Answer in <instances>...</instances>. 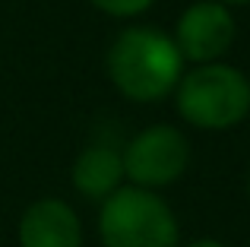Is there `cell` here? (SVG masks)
<instances>
[{
    "label": "cell",
    "instance_id": "277c9868",
    "mask_svg": "<svg viewBox=\"0 0 250 247\" xmlns=\"http://www.w3.org/2000/svg\"><path fill=\"white\" fill-rule=\"evenodd\" d=\"M187 159L190 146L184 133L168 127V124H159V127H149L140 136H133V143L127 146V155H124V174L136 187H146V190L165 187L184 174Z\"/></svg>",
    "mask_w": 250,
    "mask_h": 247
},
{
    "label": "cell",
    "instance_id": "8fae6325",
    "mask_svg": "<svg viewBox=\"0 0 250 247\" xmlns=\"http://www.w3.org/2000/svg\"><path fill=\"white\" fill-rule=\"evenodd\" d=\"M247 187H250V184H247Z\"/></svg>",
    "mask_w": 250,
    "mask_h": 247
},
{
    "label": "cell",
    "instance_id": "9c48e42d",
    "mask_svg": "<svg viewBox=\"0 0 250 247\" xmlns=\"http://www.w3.org/2000/svg\"><path fill=\"white\" fill-rule=\"evenodd\" d=\"M187 247H225V244L212 241V238H203V241H193V244H187Z\"/></svg>",
    "mask_w": 250,
    "mask_h": 247
},
{
    "label": "cell",
    "instance_id": "30bf717a",
    "mask_svg": "<svg viewBox=\"0 0 250 247\" xmlns=\"http://www.w3.org/2000/svg\"><path fill=\"white\" fill-rule=\"evenodd\" d=\"M219 3H225V6H228V3H250V0H219Z\"/></svg>",
    "mask_w": 250,
    "mask_h": 247
},
{
    "label": "cell",
    "instance_id": "52a82bcc",
    "mask_svg": "<svg viewBox=\"0 0 250 247\" xmlns=\"http://www.w3.org/2000/svg\"><path fill=\"white\" fill-rule=\"evenodd\" d=\"M124 178V159L108 146H89L73 162V184L83 197L104 200L117 190Z\"/></svg>",
    "mask_w": 250,
    "mask_h": 247
},
{
    "label": "cell",
    "instance_id": "7a4b0ae2",
    "mask_svg": "<svg viewBox=\"0 0 250 247\" xmlns=\"http://www.w3.org/2000/svg\"><path fill=\"white\" fill-rule=\"evenodd\" d=\"M177 111L200 130H228L250 111V82L238 67L203 63L177 82Z\"/></svg>",
    "mask_w": 250,
    "mask_h": 247
},
{
    "label": "cell",
    "instance_id": "6da1fadb",
    "mask_svg": "<svg viewBox=\"0 0 250 247\" xmlns=\"http://www.w3.org/2000/svg\"><path fill=\"white\" fill-rule=\"evenodd\" d=\"M181 51L174 38L146 25L124 29L108 51L111 82L133 102H162L181 82Z\"/></svg>",
    "mask_w": 250,
    "mask_h": 247
},
{
    "label": "cell",
    "instance_id": "5b68a950",
    "mask_svg": "<svg viewBox=\"0 0 250 247\" xmlns=\"http://www.w3.org/2000/svg\"><path fill=\"white\" fill-rule=\"evenodd\" d=\"M234 41V19L225 3L203 0L184 10L177 19V51L184 61L193 63H215Z\"/></svg>",
    "mask_w": 250,
    "mask_h": 247
},
{
    "label": "cell",
    "instance_id": "8992f818",
    "mask_svg": "<svg viewBox=\"0 0 250 247\" xmlns=\"http://www.w3.org/2000/svg\"><path fill=\"white\" fill-rule=\"evenodd\" d=\"M83 228L63 200H35L19 219V247H80Z\"/></svg>",
    "mask_w": 250,
    "mask_h": 247
},
{
    "label": "cell",
    "instance_id": "3957f363",
    "mask_svg": "<svg viewBox=\"0 0 250 247\" xmlns=\"http://www.w3.org/2000/svg\"><path fill=\"white\" fill-rule=\"evenodd\" d=\"M104 247H177V219L146 187H117L98 212Z\"/></svg>",
    "mask_w": 250,
    "mask_h": 247
},
{
    "label": "cell",
    "instance_id": "ba28073f",
    "mask_svg": "<svg viewBox=\"0 0 250 247\" xmlns=\"http://www.w3.org/2000/svg\"><path fill=\"white\" fill-rule=\"evenodd\" d=\"M89 3H95L98 10L111 13V16H136V13L149 10L152 0H89Z\"/></svg>",
    "mask_w": 250,
    "mask_h": 247
}]
</instances>
